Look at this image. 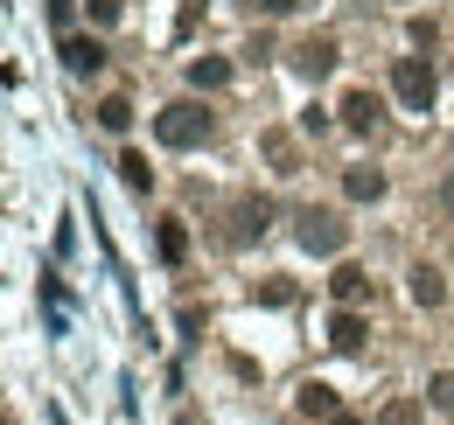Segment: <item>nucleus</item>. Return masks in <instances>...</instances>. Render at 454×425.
Here are the masks:
<instances>
[{
	"instance_id": "9b49d317",
	"label": "nucleus",
	"mask_w": 454,
	"mask_h": 425,
	"mask_svg": "<svg viewBox=\"0 0 454 425\" xmlns=\"http://www.w3.org/2000/svg\"><path fill=\"white\" fill-rule=\"evenodd\" d=\"M364 335H371V328H364V314H349V307L329 321V342H336L342 356H356V349H364Z\"/></svg>"
},
{
	"instance_id": "39448f33",
	"label": "nucleus",
	"mask_w": 454,
	"mask_h": 425,
	"mask_svg": "<svg viewBox=\"0 0 454 425\" xmlns=\"http://www.w3.org/2000/svg\"><path fill=\"white\" fill-rule=\"evenodd\" d=\"M273 203H266V196H245V203H238V210H231V244H245V237H266V230H273Z\"/></svg>"
},
{
	"instance_id": "9d476101",
	"label": "nucleus",
	"mask_w": 454,
	"mask_h": 425,
	"mask_svg": "<svg viewBox=\"0 0 454 425\" xmlns=\"http://www.w3.org/2000/svg\"><path fill=\"white\" fill-rule=\"evenodd\" d=\"M154 251H161L168 266H182V259H189V230H182V216H161V230H154Z\"/></svg>"
},
{
	"instance_id": "f257e3e1",
	"label": "nucleus",
	"mask_w": 454,
	"mask_h": 425,
	"mask_svg": "<svg viewBox=\"0 0 454 425\" xmlns=\"http://www.w3.org/2000/svg\"><path fill=\"white\" fill-rule=\"evenodd\" d=\"M210 133H217V119H210L203 105H189V98L154 112V140H161V147H175V154H189V147H210Z\"/></svg>"
},
{
	"instance_id": "423d86ee",
	"label": "nucleus",
	"mask_w": 454,
	"mask_h": 425,
	"mask_svg": "<svg viewBox=\"0 0 454 425\" xmlns=\"http://www.w3.org/2000/svg\"><path fill=\"white\" fill-rule=\"evenodd\" d=\"M63 70L70 77H98L106 70V42L98 35H63Z\"/></svg>"
},
{
	"instance_id": "412c9836",
	"label": "nucleus",
	"mask_w": 454,
	"mask_h": 425,
	"mask_svg": "<svg viewBox=\"0 0 454 425\" xmlns=\"http://www.w3.org/2000/svg\"><path fill=\"white\" fill-rule=\"evenodd\" d=\"M70 14H77V0H50V21L57 28H70Z\"/></svg>"
},
{
	"instance_id": "4be33fe9",
	"label": "nucleus",
	"mask_w": 454,
	"mask_h": 425,
	"mask_svg": "<svg viewBox=\"0 0 454 425\" xmlns=\"http://www.w3.org/2000/svg\"><path fill=\"white\" fill-rule=\"evenodd\" d=\"M175 425H203V419H196V412H175Z\"/></svg>"
},
{
	"instance_id": "2eb2a0df",
	"label": "nucleus",
	"mask_w": 454,
	"mask_h": 425,
	"mask_svg": "<svg viewBox=\"0 0 454 425\" xmlns=\"http://www.w3.org/2000/svg\"><path fill=\"white\" fill-rule=\"evenodd\" d=\"M119 182H126V189H154V167H147V154H133V147H126V154H119Z\"/></svg>"
},
{
	"instance_id": "6e6552de",
	"label": "nucleus",
	"mask_w": 454,
	"mask_h": 425,
	"mask_svg": "<svg viewBox=\"0 0 454 425\" xmlns=\"http://www.w3.org/2000/svg\"><path fill=\"white\" fill-rule=\"evenodd\" d=\"M342 196L349 203H378L385 196V167H342Z\"/></svg>"
},
{
	"instance_id": "5701e85b",
	"label": "nucleus",
	"mask_w": 454,
	"mask_h": 425,
	"mask_svg": "<svg viewBox=\"0 0 454 425\" xmlns=\"http://www.w3.org/2000/svg\"><path fill=\"white\" fill-rule=\"evenodd\" d=\"M441 203H448V210H454V174H448V189H441Z\"/></svg>"
},
{
	"instance_id": "0eeeda50",
	"label": "nucleus",
	"mask_w": 454,
	"mask_h": 425,
	"mask_svg": "<svg viewBox=\"0 0 454 425\" xmlns=\"http://www.w3.org/2000/svg\"><path fill=\"white\" fill-rule=\"evenodd\" d=\"M378 119H385L378 91H349V98H342V126H349V133H371Z\"/></svg>"
},
{
	"instance_id": "b1692460",
	"label": "nucleus",
	"mask_w": 454,
	"mask_h": 425,
	"mask_svg": "<svg viewBox=\"0 0 454 425\" xmlns=\"http://www.w3.org/2000/svg\"><path fill=\"white\" fill-rule=\"evenodd\" d=\"M329 425H356V419H349V412H336V419H329Z\"/></svg>"
},
{
	"instance_id": "f03ea898",
	"label": "nucleus",
	"mask_w": 454,
	"mask_h": 425,
	"mask_svg": "<svg viewBox=\"0 0 454 425\" xmlns=\"http://www.w3.org/2000/svg\"><path fill=\"white\" fill-rule=\"evenodd\" d=\"M294 244L308 251V259H336L342 244H349V223L336 210H301L294 216Z\"/></svg>"
},
{
	"instance_id": "f3484780",
	"label": "nucleus",
	"mask_w": 454,
	"mask_h": 425,
	"mask_svg": "<svg viewBox=\"0 0 454 425\" xmlns=\"http://www.w3.org/2000/svg\"><path fill=\"white\" fill-rule=\"evenodd\" d=\"M252 300H259V307H286V300H294V279H259Z\"/></svg>"
},
{
	"instance_id": "6ab92c4d",
	"label": "nucleus",
	"mask_w": 454,
	"mask_h": 425,
	"mask_svg": "<svg viewBox=\"0 0 454 425\" xmlns=\"http://www.w3.org/2000/svg\"><path fill=\"white\" fill-rule=\"evenodd\" d=\"M385 425H419V405H412V398H392V405H385Z\"/></svg>"
},
{
	"instance_id": "7ed1b4c3",
	"label": "nucleus",
	"mask_w": 454,
	"mask_h": 425,
	"mask_svg": "<svg viewBox=\"0 0 454 425\" xmlns=\"http://www.w3.org/2000/svg\"><path fill=\"white\" fill-rule=\"evenodd\" d=\"M434 91H441V77H434L427 56H398L392 63V98L405 112H434Z\"/></svg>"
},
{
	"instance_id": "20e7f679",
	"label": "nucleus",
	"mask_w": 454,
	"mask_h": 425,
	"mask_svg": "<svg viewBox=\"0 0 454 425\" xmlns=\"http://www.w3.org/2000/svg\"><path fill=\"white\" fill-rule=\"evenodd\" d=\"M336 56H342V50H336V35H301V42H294V70L322 84V77L336 70Z\"/></svg>"
},
{
	"instance_id": "4468645a",
	"label": "nucleus",
	"mask_w": 454,
	"mask_h": 425,
	"mask_svg": "<svg viewBox=\"0 0 454 425\" xmlns=\"http://www.w3.org/2000/svg\"><path fill=\"white\" fill-rule=\"evenodd\" d=\"M412 300H419V307H441V300H448V286H441L434 266H412Z\"/></svg>"
},
{
	"instance_id": "ddd939ff",
	"label": "nucleus",
	"mask_w": 454,
	"mask_h": 425,
	"mask_svg": "<svg viewBox=\"0 0 454 425\" xmlns=\"http://www.w3.org/2000/svg\"><path fill=\"white\" fill-rule=\"evenodd\" d=\"M301 412H308V419H336V383H315V376H308V383H301Z\"/></svg>"
},
{
	"instance_id": "1a4fd4ad",
	"label": "nucleus",
	"mask_w": 454,
	"mask_h": 425,
	"mask_svg": "<svg viewBox=\"0 0 454 425\" xmlns=\"http://www.w3.org/2000/svg\"><path fill=\"white\" fill-rule=\"evenodd\" d=\"M329 293H336L342 307H356V300L371 293V272H364V266H336V272H329Z\"/></svg>"
},
{
	"instance_id": "f8f14e48",
	"label": "nucleus",
	"mask_w": 454,
	"mask_h": 425,
	"mask_svg": "<svg viewBox=\"0 0 454 425\" xmlns=\"http://www.w3.org/2000/svg\"><path fill=\"white\" fill-rule=\"evenodd\" d=\"M189 84H196V91H224L231 63H224V56H196V63H189Z\"/></svg>"
},
{
	"instance_id": "a211bd4d",
	"label": "nucleus",
	"mask_w": 454,
	"mask_h": 425,
	"mask_svg": "<svg viewBox=\"0 0 454 425\" xmlns=\"http://www.w3.org/2000/svg\"><path fill=\"white\" fill-rule=\"evenodd\" d=\"M98 126H106V133H126V126H133V105H126V98H106V105H98Z\"/></svg>"
},
{
	"instance_id": "aec40b11",
	"label": "nucleus",
	"mask_w": 454,
	"mask_h": 425,
	"mask_svg": "<svg viewBox=\"0 0 454 425\" xmlns=\"http://www.w3.org/2000/svg\"><path fill=\"white\" fill-rule=\"evenodd\" d=\"M91 7V21H119V0H84Z\"/></svg>"
},
{
	"instance_id": "dca6fc26",
	"label": "nucleus",
	"mask_w": 454,
	"mask_h": 425,
	"mask_svg": "<svg viewBox=\"0 0 454 425\" xmlns=\"http://www.w3.org/2000/svg\"><path fill=\"white\" fill-rule=\"evenodd\" d=\"M427 405H434V412H454V370L427 376Z\"/></svg>"
}]
</instances>
